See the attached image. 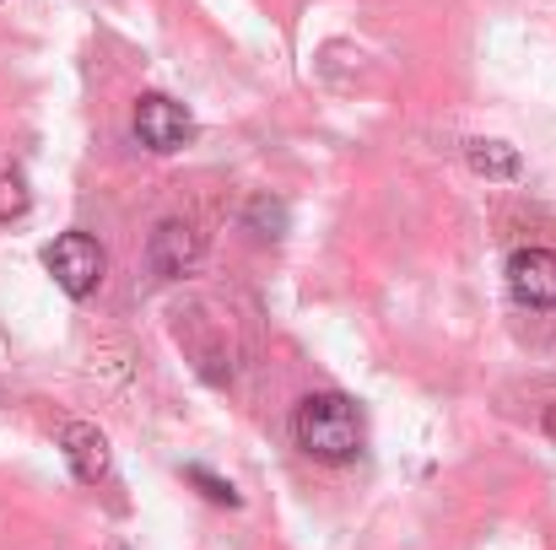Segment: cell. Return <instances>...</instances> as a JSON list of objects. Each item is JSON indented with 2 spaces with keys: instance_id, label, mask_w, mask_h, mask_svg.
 Instances as JSON below:
<instances>
[{
  "instance_id": "cell-6",
  "label": "cell",
  "mask_w": 556,
  "mask_h": 550,
  "mask_svg": "<svg viewBox=\"0 0 556 550\" xmlns=\"http://www.w3.org/2000/svg\"><path fill=\"white\" fill-rule=\"evenodd\" d=\"M60 448H65V464H71V475H76L81 486L109 481V437H103L92 421H71V426L60 432Z\"/></svg>"
},
{
  "instance_id": "cell-10",
  "label": "cell",
  "mask_w": 556,
  "mask_h": 550,
  "mask_svg": "<svg viewBox=\"0 0 556 550\" xmlns=\"http://www.w3.org/2000/svg\"><path fill=\"white\" fill-rule=\"evenodd\" d=\"M185 475H189V481H194V486H200V491H205V497H211V502H216V508H238V491H232V481H222V475H211L205 464H189Z\"/></svg>"
},
{
  "instance_id": "cell-7",
  "label": "cell",
  "mask_w": 556,
  "mask_h": 550,
  "mask_svg": "<svg viewBox=\"0 0 556 550\" xmlns=\"http://www.w3.org/2000/svg\"><path fill=\"white\" fill-rule=\"evenodd\" d=\"M465 163H470L481 179H519V174H525V157H519L508 141H470V146H465Z\"/></svg>"
},
{
  "instance_id": "cell-5",
  "label": "cell",
  "mask_w": 556,
  "mask_h": 550,
  "mask_svg": "<svg viewBox=\"0 0 556 550\" xmlns=\"http://www.w3.org/2000/svg\"><path fill=\"white\" fill-rule=\"evenodd\" d=\"M200 254H205V238L194 232V221H185V216H168L152 232V243H147V259H152L157 276H189L200 265Z\"/></svg>"
},
{
  "instance_id": "cell-1",
  "label": "cell",
  "mask_w": 556,
  "mask_h": 550,
  "mask_svg": "<svg viewBox=\"0 0 556 550\" xmlns=\"http://www.w3.org/2000/svg\"><path fill=\"white\" fill-rule=\"evenodd\" d=\"M292 437L319 464H346L363 453V410L346 394H308L292 410Z\"/></svg>"
},
{
  "instance_id": "cell-8",
  "label": "cell",
  "mask_w": 556,
  "mask_h": 550,
  "mask_svg": "<svg viewBox=\"0 0 556 550\" xmlns=\"http://www.w3.org/2000/svg\"><path fill=\"white\" fill-rule=\"evenodd\" d=\"M249 232H260V238H281L287 232V205L281 200H270V194H260V200H249Z\"/></svg>"
},
{
  "instance_id": "cell-11",
  "label": "cell",
  "mask_w": 556,
  "mask_h": 550,
  "mask_svg": "<svg viewBox=\"0 0 556 550\" xmlns=\"http://www.w3.org/2000/svg\"><path fill=\"white\" fill-rule=\"evenodd\" d=\"M546 437H552V443H556V405H552V410H546Z\"/></svg>"
},
{
  "instance_id": "cell-4",
  "label": "cell",
  "mask_w": 556,
  "mask_h": 550,
  "mask_svg": "<svg viewBox=\"0 0 556 550\" xmlns=\"http://www.w3.org/2000/svg\"><path fill=\"white\" fill-rule=\"evenodd\" d=\"M508 292L525 308H556V254L552 248H514L508 254Z\"/></svg>"
},
{
  "instance_id": "cell-2",
  "label": "cell",
  "mask_w": 556,
  "mask_h": 550,
  "mask_svg": "<svg viewBox=\"0 0 556 550\" xmlns=\"http://www.w3.org/2000/svg\"><path fill=\"white\" fill-rule=\"evenodd\" d=\"M43 270L54 276V286L65 292V297H92L98 292V281H103V270H109V254H103V243L98 238H87V232H60L49 248H43Z\"/></svg>"
},
{
  "instance_id": "cell-3",
  "label": "cell",
  "mask_w": 556,
  "mask_h": 550,
  "mask_svg": "<svg viewBox=\"0 0 556 550\" xmlns=\"http://www.w3.org/2000/svg\"><path fill=\"white\" fill-rule=\"evenodd\" d=\"M136 136H141V146H152V152H179L189 136H194V119L185 114V103H174V98H163V92H147V98L136 103Z\"/></svg>"
},
{
  "instance_id": "cell-9",
  "label": "cell",
  "mask_w": 556,
  "mask_h": 550,
  "mask_svg": "<svg viewBox=\"0 0 556 550\" xmlns=\"http://www.w3.org/2000/svg\"><path fill=\"white\" fill-rule=\"evenodd\" d=\"M27 179L22 174H0V221H16V216H27Z\"/></svg>"
}]
</instances>
